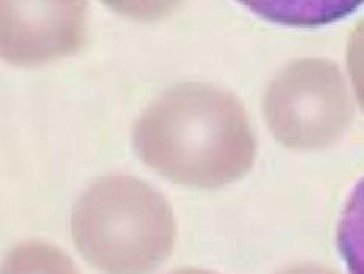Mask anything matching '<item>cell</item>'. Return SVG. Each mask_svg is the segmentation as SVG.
I'll use <instances>...</instances> for the list:
<instances>
[{"label": "cell", "instance_id": "3957f363", "mask_svg": "<svg viewBox=\"0 0 364 274\" xmlns=\"http://www.w3.org/2000/svg\"><path fill=\"white\" fill-rule=\"evenodd\" d=\"M264 116L283 146L316 149L341 137L353 116L343 75L333 63L305 58L291 63L269 85Z\"/></svg>", "mask_w": 364, "mask_h": 274}, {"label": "cell", "instance_id": "7a4b0ae2", "mask_svg": "<svg viewBox=\"0 0 364 274\" xmlns=\"http://www.w3.org/2000/svg\"><path fill=\"white\" fill-rule=\"evenodd\" d=\"M176 219L168 199L133 176H107L77 199L70 233L104 274H149L172 253Z\"/></svg>", "mask_w": 364, "mask_h": 274}, {"label": "cell", "instance_id": "ba28073f", "mask_svg": "<svg viewBox=\"0 0 364 274\" xmlns=\"http://www.w3.org/2000/svg\"><path fill=\"white\" fill-rule=\"evenodd\" d=\"M168 274H218V273L210 271V270H203V268H180V270H173Z\"/></svg>", "mask_w": 364, "mask_h": 274}, {"label": "cell", "instance_id": "6da1fadb", "mask_svg": "<svg viewBox=\"0 0 364 274\" xmlns=\"http://www.w3.org/2000/svg\"><path fill=\"white\" fill-rule=\"evenodd\" d=\"M141 162L171 182L215 190L253 167L257 141L241 100L200 82L171 86L133 125Z\"/></svg>", "mask_w": 364, "mask_h": 274}, {"label": "cell", "instance_id": "277c9868", "mask_svg": "<svg viewBox=\"0 0 364 274\" xmlns=\"http://www.w3.org/2000/svg\"><path fill=\"white\" fill-rule=\"evenodd\" d=\"M2 57L33 66L85 46L88 2H2Z\"/></svg>", "mask_w": 364, "mask_h": 274}, {"label": "cell", "instance_id": "8992f818", "mask_svg": "<svg viewBox=\"0 0 364 274\" xmlns=\"http://www.w3.org/2000/svg\"><path fill=\"white\" fill-rule=\"evenodd\" d=\"M2 274H80L65 251L46 241H26L5 257Z\"/></svg>", "mask_w": 364, "mask_h": 274}, {"label": "cell", "instance_id": "52a82bcc", "mask_svg": "<svg viewBox=\"0 0 364 274\" xmlns=\"http://www.w3.org/2000/svg\"><path fill=\"white\" fill-rule=\"evenodd\" d=\"M282 274H333L327 270H321V268H310V266H304V268H294L289 271H284Z\"/></svg>", "mask_w": 364, "mask_h": 274}, {"label": "cell", "instance_id": "5b68a950", "mask_svg": "<svg viewBox=\"0 0 364 274\" xmlns=\"http://www.w3.org/2000/svg\"><path fill=\"white\" fill-rule=\"evenodd\" d=\"M336 246L350 274H364V177L353 186L338 221Z\"/></svg>", "mask_w": 364, "mask_h": 274}]
</instances>
